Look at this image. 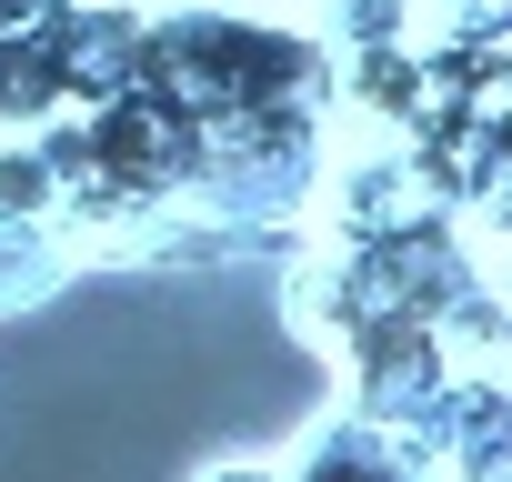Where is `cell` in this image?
Wrapping results in <instances>:
<instances>
[{"label": "cell", "mask_w": 512, "mask_h": 482, "mask_svg": "<svg viewBox=\"0 0 512 482\" xmlns=\"http://www.w3.org/2000/svg\"><path fill=\"white\" fill-rule=\"evenodd\" d=\"M131 81L191 101L201 121L221 111H262V101H332V41L302 21H262V11H151L141 21V61Z\"/></svg>", "instance_id": "1"}, {"label": "cell", "mask_w": 512, "mask_h": 482, "mask_svg": "<svg viewBox=\"0 0 512 482\" xmlns=\"http://www.w3.org/2000/svg\"><path fill=\"white\" fill-rule=\"evenodd\" d=\"M71 121H81V171H111L131 191H191V171H201V111L151 81H121L111 101H91Z\"/></svg>", "instance_id": "2"}, {"label": "cell", "mask_w": 512, "mask_h": 482, "mask_svg": "<svg viewBox=\"0 0 512 482\" xmlns=\"http://www.w3.org/2000/svg\"><path fill=\"white\" fill-rule=\"evenodd\" d=\"M452 342L422 322V312H382L352 352H342V412L382 422V432H422V412L452 392Z\"/></svg>", "instance_id": "3"}, {"label": "cell", "mask_w": 512, "mask_h": 482, "mask_svg": "<svg viewBox=\"0 0 512 482\" xmlns=\"http://www.w3.org/2000/svg\"><path fill=\"white\" fill-rule=\"evenodd\" d=\"M412 211H432V191H422V171H412V141H372V131H332V151H322V181H312V221L302 231H332V241H372V231H392V221H412Z\"/></svg>", "instance_id": "4"}, {"label": "cell", "mask_w": 512, "mask_h": 482, "mask_svg": "<svg viewBox=\"0 0 512 482\" xmlns=\"http://www.w3.org/2000/svg\"><path fill=\"white\" fill-rule=\"evenodd\" d=\"M332 121L372 131V141H412L422 111H432V51L422 31L412 41H362V51H332Z\"/></svg>", "instance_id": "5"}, {"label": "cell", "mask_w": 512, "mask_h": 482, "mask_svg": "<svg viewBox=\"0 0 512 482\" xmlns=\"http://www.w3.org/2000/svg\"><path fill=\"white\" fill-rule=\"evenodd\" d=\"M282 322L312 342V352H352L382 312H372V292H362V272H352V241H332V231H302V252H292V272H282Z\"/></svg>", "instance_id": "6"}, {"label": "cell", "mask_w": 512, "mask_h": 482, "mask_svg": "<svg viewBox=\"0 0 512 482\" xmlns=\"http://www.w3.org/2000/svg\"><path fill=\"white\" fill-rule=\"evenodd\" d=\"M432 462L402 442V432H382V422H362V412H332V422H312V442L282 462V482H422Z\"/></svg>", "instance_id": "7"}, {"label": "cell", "mask_w": 512, "mask_h": 482, "mask_svg": "<svg viewBox=\"0 0 512 482\" xmlns=\"http://www.w3.org/2000/svg\"><path fill=\"white\" fill-rule=\"evenodd\" d=\"M71 272H81V262H71V241H61L51 211H0V312L51 302Z\"/></svg>", "instance_id": "8"}, {"label": "cell", "mask_w": 512, "mask_h": 482, "mask_svg": "<svg viewBox=\"0 0 512 482\" xmlns=\"http://www.w3.org/2000/svg\"><path fill=\"white\" fill-rule=\"evenodd\" d=\"M51 111H71V101H61V61H51L41 21L0 31V131H41Z\"/></svg>", "instance_id": "9"}, {"label": "cell", "mask_w": 512, "mask_h": 482, "mask_svg": "<svg viewBox=\"0 0 512 482\" xmlns=\"http://www.w3.org/2000/svg\"><path fill=\"white\" fill-rule=\"evenodd\" d=\"M432 332L452 342V362H492V372H502V292H492V272H472V282L432 312Z\"/></svg>", "instance_id": "10"}, {"label": "cell", "mask_w": 512, "mask_h": 482, "mask_svg": "<svg viewBox=\"0 0 512 482\" xmlns=\"http://www.w3.org/2000/svg\"><path fill=\"white\" fill-rule=\"evenodd\" d=\"M51 201H61V171L41 131H0V211H51Z\"/></svg>", "instance_id": "11"}, {"label": "cell", "mask_w": 512, "mask_h": 482, "mask_svg": "<svg viewBox=\"0 0 512 482\" xmlns=\"http://www.w3.org/2000/svg\"><path fill=\"white\" fill-rule=\"evenodd\" d=\"M422 31H502V0H412Z\"/></svg>", "instance_id": "12"}, {"label": "cell", "mask_w": 512, "mask_h": 482, "mask_svg": "<svg viewBox=\"0 0 512 482\" xmlns=\"http://www.w3.org/2000/svg\"><path fill=\"white\" fill-rule=\"evenodd\" d=\"M201 482H282V462H211Z\"/></svg>", "instance_id": "13"}, {"label": "cell", "mask_w": 512, "mask_h": 482, "mask_svg": "<svg viewBox=\"0 0 512 482\" xmlns=\"http://www.w3.org/2000/svg\"><path fill=\"white\" fill-rule=\"evenodd\" d=\"M221 11H262V21H302L312 0H221Z\"/></svg>", "instance_id": "14"}]
</instances>
